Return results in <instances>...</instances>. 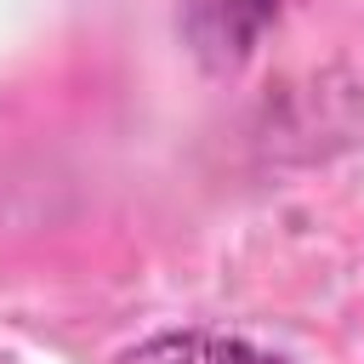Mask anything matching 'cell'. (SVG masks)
<instances>
[{"label":"cell","instance_id":"7a4b0ae2","mask_svg":"<svg viewBox=\"0 0 364 364\" xmlns=\"http://www.w3.org/2000/svg\"><path fill=\"white\" fill-rule=\"evenodd\" d=\"M119 364H290V358L245 336H222V330H159L125 347Z\"/></svg>","mask_w":364,"mask_h":364},{"label":"cell","instance_id":"6da1fadb","mask_svg":"<svg viewBox=\"0 0 364 364\" xmlns=\"http://www.w3.org/2000/svg\"><path fill=\"white\" fill-rule=\"evenodd\" d=\"M284 0H182V34L205 68H239Z\"/></svg>","mask_w":364,"mask_h":364}]
</instances>
